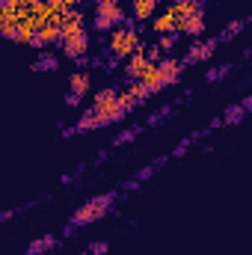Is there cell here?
Here are the masks:
<instances>
[{
    "instance_id": "1",
    "label": "cell",
    "mask_w": 252,
    "mask_h": 255,
    "mask_svg": "<svg viewBox=\"0 0 252 255\" xmlns=\"http://www.w3.org/2000/svg\"><path fill=\"white\" fill-rule=\"evenodd\" d=\"M139 36L133 27H113L110 30V54L113 57H130L133 51H139Z\"/></svg>"
},
{
    "instance_id": "2",
    "label": "cell",
    "mask_w": 252,
    "mask_h": 255,
    "mask_svg": "<svg viewBox=\"0 0 252 255\" xmlns=\"http://www.w3.org/2000/svg\"><path fill=\"white\" fill-rule=\"evenodd\" d=\"M125 21V9L119 0H95V27L98 30H113Z\"/></svg>"
},
{
    "instance_id": "3",
    "label": "cell",
    "mask_w": 252,
    "mask_h": 255,
    "mask_svg": "<svg viewBox=\"0 0 252 255\" xmlns=\"http://www.w3.org/2000/svg\"><path fill=\"white\" fill-rule=\"evenodd\" d=\"M113 193L110 196H95V199H89L77 214H74V220H71V226H86V223H95L98 217H104V211L113 205Z\"/></svg>"
},
{
    "instance_id": "4",
    "label": "cell",
    "mask_w": 252,
    "mask_h": 255,
    "mask_svg": "<svg viewBox=\"0 0 252 255\" xmlns=\"http://www.w3.org/2000/svg\"><path fill=\"white\" fill-rule=\"evenodd\" d=\"M80 33H86L83 15H80L77 9H68L65 18L60 21V42H68V39H74V36H80Z\"/></svg>"
},
{
    "instance_id": "5",
    "label": "cell",
    "mask_w": 252,
    "mask_h": 255,
    "mask_svg": "<svg viewBox=\"0 0 252 255\" xmlns=\"http://www.w3.org/2000/svg\"><path fill=\"white\" fill-rule=\"evenodd\" d=\"M154 65H157V77H160L163 86L181 80V71H184V63H181V60H175V57H163V60H157Z\"/></svg>"
},
{
    "instance_id": "6",
    "label": "cell",
    "mask_w": 252,
    "mask_h": 255,
    "mask_svg": "<svg viewBox=\"0 0 252 255\" xmlns=\"http://www.w3.org/2000/svg\"><path fill=\"white\" fill-rule=\"evenodd\" d=\"M172 9V18H175V36H178V24L181 21H187L193 15H202V0H178L175 6H169Z\"/></svg>"
},
{
    "instance_id": "7",
    "label": "cell",
    "mask_w": 252,
    "mask_h": 255,
    "mask_svg": "<svg viewBox=\"0 0 252 255\" xmlns=\"http://www.w3.org/2000/svg\"><path fill=\"white\" fill-rule=\"evenodd\" d=\"M63 45V54L65 57H71V60H86V51H89V36L86 33H80V36H74V39H68V42H60Z\"/></svg>"
},
{
    "instance_id": "8",
    "label": "cell",
    "mask_w": 252,
    "mask_h": 255,
    "mask_svg": "<svg viewBox=\"0 0 252 255\" xmlns=\"http://www.w3.org/2000/svg\"><path fill=\"white\" fill-rule=\"evenodd\" d=\"M217 45H220V39L196 42V45L187 51V63H205V60H211V57H214V51H217Z\"/></svg>"
},
{
    "instance_id": "9",
    "label": "cell",
    "mask_w": 252,
    "mask_h": 255,
    "mask_svg": "<svg viewBox=\"0 0 252 255\" xmlns=\"http://www.w3.org/2000/svg\"><path fill=\"white\" fill-rule=\"evenodd\" d=\"M54 42H60V27L57 24H39L36 36H33V48H45V45H54Z\"/></svg>"
},
{
    "instance_id": "10",
    "label": "cell",
    "mask_w": 252,
    "mask_h": 255,
    "mask_svg": "<svg viewBox=\"0 0 252 255\" xmlns=\"http://www.w3.org/2000/svg\"><path fill=\"white\" fill-rule=\"evenodd\" d=\"M148 65H151V63L145 60V54H142V45H139V51H133V54L127 57L125 71H127V77H130V80H136V77H139V74H142V71H145Z\"/></svg>"
},
{
    "instance_id": "11",
    "label": "cell",
    "mask_w": 252,
    "mask_h": 255,
    "mask_svg": "<svg viewBox=\"0 0 252 255\" xmlns=\"http://www.w3.org/2000/svg\"><path fill=\"white\" fill-rule=\"evenodd\" d=\"M136 80H139V83H142L148 92H160V89H163V83H160V77H157V65H154V63L148 65V68H145V71H142Z\"/></svg>"
},
{
    "instance_id": "12",
    "label": "cell",
    "mask_w": 252,
    "mask_h": 255,
    "mask_svg": "<svg viewBox=\"0 0 252 255\" xmlns=\"http://www.w3.org/2000/svg\"><path fill=\"white\" fill-rule=\"evenodd\" d=\"M160 0H133V21H148Z\"/></svg>"
},
{
    "instance_id": "13",
    "label": "cell",
    "mask_w": 252,
    "mask_h": 255,
    "mask_svg": "<svg viewBox=\"0 0 252 255\" xmlns=\"http://www.w3.org/2000/svg\"><path fill=\"white\" fill-rule=\"evenodd\" d=\"M202 30H205V12L178 24V33H187V36H202Z\"/></svg>"
},
{
    "instance_id": "14",
    "label": "cell",
    "mask_w": 252,
    "mask_h": 255,
    "mask_svg": "<svg viewBox=\"0 0 252 255\" xmlns=\"http://www.w3.org/2000/svg\"><path fill=\"white\" fill-rule=\"evenodd\" d=\"M154 33H157V36L175 33V18H172V9H166L163 15H157V18H154Z\"/></svg>"
},
{
    "instance_id": "15",
    "label": "cell",
    "mask_w": 252,
    "mask_h": 255,
    "mask_svg": "<svg viewBox=\"0 0 252 255\" xmlns=\"http://www.w3.org/2000/svg\"><path fill=\"white\" fill-rule=\"evenodd\" d=\"M86 92H89V74H86V71H74V74H71V95L83 98Z\"/></svg>"
},
{
    "instance_id": "16",
    "label": "cell",
    "mask_w": 252,
    "mask_h": 255,
    "mask_svg": "<svg viewBox=\"0 0 252 255\" xmlns=\"http://www.w3.org/2000/svg\"><path fill=\"white\" fill-rule=\"evenodd\" d=\"M127 95H130V98H133V101L139 104V101H145V98H148L151 92H148V89H145V86H142L139 80H130V86H127Z\"/></svg>"
},
{
    "instance_id": "17",
    "label": "cell",
    "mask_w": 252,
    "mask_h": 255,
    "mask_svg": "<svg viewBox=\"0 0 252 255\" xmlns=\"http://www.w3.org/2000/svg\"><path fill=\"white\" fill-rule=\"evenodd\" d=\"M244 116H247V107H244V104H238V107L226 110L223 122H226V125H238V122H244Z\"/></svg>"
},
{
    "instance_id": "18",
    "label": "cell",
    "mask_w": 252,
    "mask_h": 255,
    "mask_svg": "<svg viewBox=\"0 0 252 255\" xmlns=\"http://www.w3.org/2000/svg\"><path fill=\"white\" fill-rule=\"evenodd\" d=\"M54 244H57V238H42V241H36V244L30 247V253H27V255H42V253H48Z\"/></svg>"
},
{
    "instance_id": "19",
    "label": "cell",
    "mask_w": 252,
    "mask_h": 255,
    "mask_svg": "<svg viewBox=\"0 0 252 255\" xmlns=\"http://www.w3.org/2000/svg\"><path fill=\"white\" fill-rule=\"evenodd\" d=\"M244 27H247V18H238V21H232V24L223 30V36H220V39H235V36H238Z\"/></svg>"
},
{
    "instance_id": "20",
    "label": "cell",
    "mask_w": 252,
    "mask_h": 255,
    "mask_svg": "<svg viewBox=\"0 0 252 255\" xmlns=\"http://www.w3.org/2000/svg\"><path fill=\"white\" fill-rule=\"evenodd\" d=\"M175 48V33H166V36H157V51L160 54H169Z\"/></svg>"
},
{
    "instance_id": "21",
    "label": "cell",
    "mask_w": 252,
    "mask_h": 255,
    "mask_svg": "<svg viewBox=\"0 0 252 255\" xmlns=\"http://www.w3.org/2000/svg\"><path fill=\"white\" fill-rule=\"evenodd\" d=\"M33 68H36V71H54V68H57V60H54V57H45V60L33 63Z\"/></svg>"
},
{
    "instance_id": "22",
    "label": "cell",
    "mask_w": 252,
    "mask_h": 255,
    "mask_svg": "<svg viewBox=\"0 0 252 255\" xmlns=\"http://www.w3.org/2000/svg\"><path fill=\"white\" fill-rule=\"evenodd\" d=\"M77 130H95V119H92V113H89V116H83V119L77 122Z\"/></svg>"
},
{
    "instance_id": "23",
    "label": "cell",
    "mask_w": 252,
    "mask_h": 255,
    "mask_svg": "<svg viewBox=\"0 0 252 255\" xmlns=\"http://www.w3.org/2000/svg\"><path fill=\"white\" fill-rule=\"evenodd\" d=\"M136 136V128H130V130H122L119 136H116V145H122V142H127V139H133Z\"/></svg>"
},
{
    "instance_id": "24",
    "label": "cell",
    "mask_w": 252,
    "mask_h": 255,
    "mask_svg": "<svg viewBox=\"0 0 252 255\" xmlns=\"http://www.w3.org/2000/svg\"><path fill=\"white\" fill-rule=\"evenodd\" d=\"M223 74H229V65H223V68H214V71H208V80H217V77H223Z\"/></svg>"
},
{
    "instance_id": "25",
    "label": "cell",
    "mask_w": 252,
    "mask_h": 255,
    "mask_svg": "<svg viewBox=\"0 0 252 255\" xmlns=\"http://www.w3.org/2000/svg\"><path fill=\"white\" fill-rule=\"evenodd\" d=\"M54 3H60V6H65V9H74L80 0H54Z\"/></svg>"
},
{
    "instance_id": "26",
    "label": "cell",
    "mask_w": 252,
    "mask_h": 255,
    "mask_svg": "<svg viewBox=\"0 0 252 255\" xmlns=\"http://www.w3.org/2000/svg\"><path fill=\"white\" fill-rule=\"evenodd\" d=\"M80 255H98V253H92V250H89V253H80Z\"/></svg>"
},
{
    "instance_id": "27",
    "label": "cell",
    "mask_w": 252,
    "mask_h": 255,
    "mask_svg": "<svg viewBox=\"0 0 252 255\" xmlns=\"http://www.w3.org/2000/svg\"><path fill=\"white\" fill-rule=\"evenodd\" d=\"M18 3H30V0H18Z\"/></svg>"
},
{
    "instance_id": "28",
    "label": "cell",
    "mask_w": 252,
    "mask_h": 255,
    "mask_svg": "<svg viewBox=\"0 0 252 255\" xmlns=\"http://www.w3.org/2000/svg\"><path fill=\"white\" fill-rule=\"evenodd\" d=\"M119 3H122V0H119Z\"/></svg>"
},
{
    "instance_id": "29",
    "label": "cell",
    "mask_w": 252,
    "mask_h": 255,
    "mask_svg": "<svg viewBox=\"0 0 252 255\" xmlns=\"http://www.w3.org/2000/svg\"><path fill=\"white\" fill-rule=\"evenodd\" d=\"M80 3H83V0H80Z\"/></svg>"
}]
</instances>
